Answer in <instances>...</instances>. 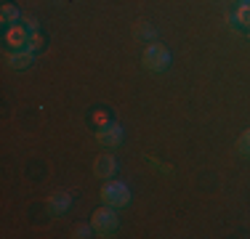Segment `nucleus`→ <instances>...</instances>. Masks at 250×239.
<instances>
[{"instance_id":"nucleus-1","label":"nucleus","mask_w":250,"mask_h":239,"mask_svg":"<svg viewBox=\"0 0 250 239\" xmlns=\"http://www.w3.org/2000/svg\"><path fill=\"white\" fill-rule=\"evenodd\" d=\"M101 202L104 205H112V207H128L130 205V186L125 181H109L101 186Z\"/></svg>"},{"instance_id":"nucleus-2","label":"nucleus","mask_w":250,"mask_h":239,"mask_svg":"<svg viewBox=\"0 0 250 239\" xmlns=\"http://www.w3.org/2000/svg\"><path fill=\"white\" fill-rule=\"evenodd\" d=\"M117 207H112V205H104V207H99L96 213H93V218H91V226H93V231L101 237H112V231H117V226H120V218H117Z\"/></svg>"},{"instance_id":"nucleus-3","label":"nucleus","mask_w":250,"mask_h":239,"mask_svg":"<svg viewBox=\"0 0 250 239\" xmlns=\"http://www.w3.org/2000/svg\"><path fill=\"white\" fill-rule=\"evenodd\" d=\"M141 61H144V67L149 72H165L170 67V51L165 45H160V43H152V45L144 48Z\"/></svg>"},{"instance_id":"nucleus-4","label":"nucleus","mask_w":250,"mask_h":239,"mask_svg":"<svg viewBox=\"0 0 250 239\" xmlns=\"http://www.w3.org/2000/svg\"><path fill=\"white\" fill-rule=\"evenodd\" d=\"M3 40H5V45H8L11 51L27 48V40H29V29H27V24H24V21H19V24H11V27H5Z\"/></svg>"},{"instance_id":"nucleus-5","label":"nucleus","mask_w":250,"mask_h":239,"mask_svg":"<svg viewBox=\"0 0 250 239\" xmlns=\"http://www.w3.org/2000/svg\"><path fill=\"white\" fill-rule=\"evenodd\" d=\"M125 139V130L120 122H106L104 128H96V141L104 146H120Z\"/></svg>"},{"instance_id":"nucleus-6","label":"nucleus","mask_w":250,"mask_h":239,"mask_svg":"<svg viewBox=\"0 0 250 239\" xmlns=\"http://www.w3.org/2000/svg\"><path fill=\"white\" fill-rule=\"evenodd\" d=\"M117 170H120V165H117V159L112 157V154H99L96 162H93V176H96V178H104V181L115 178Z\"/></svg>"},{"instance_id":"nucleus-7","label":"nucleus","mask_w":250,"mask_h":239,"mask_svg":"<svg viewBox=\"0 0 250 239\" xmlns=\"http://www.w3.org/2000/svg\"><path fill=\"white\" fill-rule=\"evenodd\" d=\"M5 61H8V67H11V69H27V67H32L35 53H32V51H27V48H19V51H11Z\"/></svg>"},{"instance_id":"nucleus-8","label":"nucleus","mask_w":250,"mask_h":239,"mask_svg":"<svg viewBox=\"0 0 250 239\" xmlns=\"http://www.w3.org/2000/svg\"><path fill=\"white\" fill-rule=\"evenodd\" d=\"M69 205H72V197L67 191H59L48 199V213L51 215H67L69 213Z\"/></svg>"},{"instance_id":"nucleus-9","label":"nucleus","mask_w":250,"mask_h":239,"mask_svg":"<svg viewBox=\"0 0 250 239\" xmlns=\"http://www.w3.org/2000/svg\"><path fill=\"white\" fill-rule=\"evenodd\" d=\"M231 24H234L237 29H250V5H237V11L231 14Z\"/></svg>"},{"instance_id":"nucleus-10","label":"nucleus","mask_w":250,"mask_h":239,"mask_svg":"<svg viewBox=\"0 0 250 239\" xmlns=\"http://www.w3.org/2000/svg\"><path fill=\"white\" fill-rule=\"evenodd\" d=\"M19 19H21V14H19V8H16V5L5 3L3 8H0V21H3L5 27H11V24H19Z\"/></svg>"},{"instance_id":"nucleus-11","label":"nucleus","mask_w":250,"mask_h":239,"mask_svg":"<svg viewBox=\"0 0 250 239\" xmlns=\"http://www.w3.org/2000/svg\"><path fill=\"white\" fill-rule=\"evenodd\" d=\"M133 32H136V38H144V40H154V38H157V29H154L152 24H146V21H139Z\"/></svg>"},{"instance_id":"nucleus-12","label":"nucleus","mask_w":250,"mask_h":239,"mask_svg":"<svg viewBox=\"0 0 250 239\" xmlns=\"http://www.w3.org/2000/svg\"><path fill=\"white\" fill-rule=\"evenodd\" d=\"M43 45H45V38L40 35V29H38V32H29L27 51H32V53H40V51H43Z\"/></svg>"},{"instance_id":"nucleus-13","label":"nucleus","mask_w":250,"mask_h":239,"mask_svg":"<svg viewBox=\"0 0 250 239\" xmlns=\"http://www.w3.org/2000/svg\"><path fill=\"white\" fill-rule=\"evenodd\" d=\"M237 149H240L242 157H250V130H245V133L240 136V141H237Z\"/></svg>"},{"instance_id":"nucleus-14","label":"nucleus","mask_w":250,"mask_h":239,"mask_svg":"<svg viewBox=\"0 0 250 239\" xmlns=\"http://www.w3.org/2000/svg\"><path fill=\"white\" fill-rule=\"evenodd\" d=\"M91 231H93V226H85V223H80V226H77V229H75V239H88V237H93L91 234Z\"/></svg>"},{"instance_id":"nucleus-15","label":"nucleus","mask_w":250,"mask_h":239,"mask_svg":"<svg viewBox=\"0 0 250 239\" xmlns=\"http://www.w3.org/2000/svg\"><path fill=\"white\" fill-rule=\"evenodd\" d=\"M93 122H96V128H104V125L106 122H112V120H109V115H106V112H93Z\"/></svg>"},{"instance_id":"nucleus-16","label":"nucleus","mask_w":250,"mask_h":239,"mask_svg":"<svg viewBox=\"0 0 250 239\" xmlns=\"http://www.w3.org/2000/svg\"><path fill=\"white\" fill-rule=\"evenodd\" d=\"M21 21L27 24V29H29V32H38V29H40V24H38V19H32V16H24V19H21Z\"/></svg>"},{"instance_id":"nucleus-17","label":"nucleus","mask_w":250,"mask_h":239,"mask_svg":"<svg viewBox=\"0 0 250 239\" xmlns=\"http://www.w3.org/2000/svg\"><path fill=\"white\" fill-rule=\"evenodd\" d=\"M237 5H250V0H237Z\"/></svg>"},{"instance_id":"nucleus-18","label":"nucleus","mask_w":250,"mask_h":239,"mask_svg":"<svg viewBox=\"0 0 250 239\" xmlns=\"http://www.w3.org/2000/svg\"><path fill=\"white\" fill-rule=\"evenodd\" d=\"M248 35H250V29H248Z\"/></svg>"}]
</instances>
